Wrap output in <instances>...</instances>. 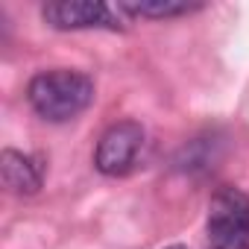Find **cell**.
Wrapping results in <instances>:
<instances>
[{
    "label": "cell",
    "instance_id": "cell-1",
    "mask_svg": "<svg viewBox=\"0 0 249 249\" xmlns=\"http://www.w3.org/2000/svg\"><path fill=\"white\" fill-rule=\"evenodd\" d=\"M27 100L38 117H44L50 123H65L91 106L94 82L82 71H68V68L44 71L30 79Z\"/></svg>",
    "mask_w": 249,
    "mask_h": 249
},
{
    "label": "cell",
    "instance_id": "cell-2",
    "mask_svg": "<svg viewBox=\"0 0 249 249\" xmlns=\"http://www.w3.org/2000/svg\"><path fill=\"white\" fill-rule=\"evenodd\" d=\"M205 231L211 249H249V194L220 188L208 202Z\"/></svg>",
    "mask_w": 249,
    "mask_h": 249
},
{
    "label": "cell",
    "instance_id": "cell-3",
    "mask_svg": "<svg viewBox=\"0 0 249 249\" xmlns=\"http://www.w3.org/2000/svg\"><path fill=\"white\" fill-rule=\"evenodd\" d=\"M144 147V126L135 120H120L100 135L94 150V167L103 176H126L132 173L138 153Z\"/></svg>",
    "mask_w": 249,
    "mask_h": 249
},
{
    "label": "cell",
    "instance_id": "cell-4",
    "mask_svg": "<svg viewBox=\"0 0 249 249\" xmlns=\"http://www.w3.org/2000/svg\"><path fill=\"white\" fill-rule=\"evenodd\" d=\"M117 12L120 9H111L106 3H97V0H56V3H44L41 18L53 30H94V27L120 30L123 21Z\"/></svg>",
    "mask_w": 249,
    "mask_h": 249
},
{
    "label": "cell",
    "instance_id": "cell-5",
    "mask_svg": "<svg viewBox=\"0 0 249 249\" xmlns=\"http://www.w3.org/2000/svg\"><path fill=\"white\" fill-rule=\"evenodd\" d=\"M0 179H3V185L12 194L33 196V194H38V188L44 182V167L38 159H33L27 153L3 150V156H0Z\"/></svg>",
    "mask_w": 249,
    "mask_h": 249
},
{
    "label": "cell",
    "instance_id": "cell-6",
    "mask_svg": "<svg viewBox=\"0 0 249 249\" xmlns=\"http://www.w3.org/2000/svg\"><path fill=\"white\" fill-rule=\"evenodd\" d=\"M117 9L126 12V15H141V18H176V15L199 12L202 3H188V0H150V3H120Z\"/></svg>",
    "mask_w": 249,
    "mask_h": 249
},
{
    "label": "cell",
    "instance_id": "cell-7",
    "mask_svg": "<svg viewBox=\"0 0 249 249\" xmlns=\"http://www.w3.org/2000/svg\"><path fill=\"white\" fill-rule=\"evenodd\" d=\"M167 249H188V246H167Z\"/></svg>",
    "mask_w": 249,
    "mask_h": 249
}]
</instances>
